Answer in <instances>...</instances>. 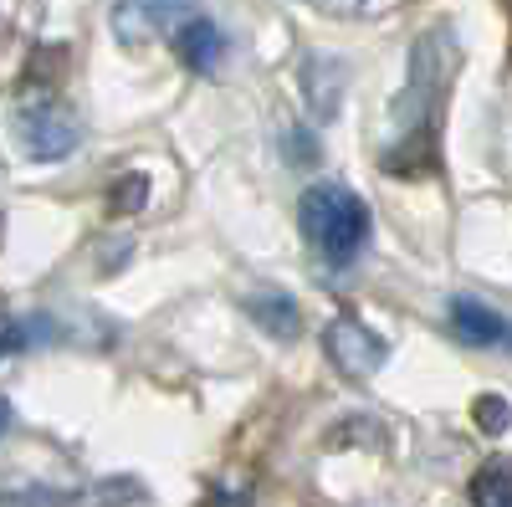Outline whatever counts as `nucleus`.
<instances>
[{
    "mask_svg": "<svg viewBox=\"0 0 512 507\" xmlns=\"http://www.w3.org/2000/svg\"><path fill=\"white\" fill-rule=\"evenodd\" d=\"M323 354L333 359V369L344 379H369L384 369V359H390V349H384V338L354 318V313H338L328 328H323Z\"/></svg>",
    "mask_w": 512,
    "mask_h": 507,
    "instance_id": "3",
    "label": "nucleus"
},
{
    "mask_svg": "<svg viewBox=\"0 0 512 507\" xmlns=\"http://www.w3.org/2000/svg\"><path fill=\"white\" fill-rule=\"evenodd\" d=\"M82 129H77V113L62 98H36L21 108V144L31 159H67L77 149Z\"/></svg>",
    "mask_w": 512,
    "mask_h": 507,
    "instance_id": "4",
    "label": "nucleus"
},
{
    "mask_svg": "<svg viewBox=\"0 0 512 507\" xmlns=\"http://www.w3.org/2000/svg\"><path fill=\"white\" fill-rule=\"evenodd\" d=\"M144 200H149V180L144 175H123V185H113V195H108V216L113 221L134 216V210H144Z\"/></svg>",
    "mask_w": 512,
    "mask_h": 507,
    "instance_id": "9",
    "label": "nucleus"
},
{
    "mask_svg": "<svg viewBox=\"0 0 512 507\" xmlns=\"http://www.w3.org/2000/svg\"><path fill=\"white\" fill-rule=\"evenodd\" d=\"M6 507H77V497L62 487H16L6 497Z\"/></svg>",
    "mask_w": 512,
    "mask_h": 507,
    "instance_id": "11",
    "label": "nucleus"
},
{
    "mask_svg": "<svg viewBox=\"0 0 512 507\" xmlns=\"http://www.w3.org/2000/svg\"><path fill=\"white\" fill-rule=\"evenodd\" d=\"M246 318L262 333H272V338H297V333H303V313H297V303L287 298V292H277V287L251 292V298H246Z\"/></svg>",
    "mask_w": 512,
    "mask_h": 507,
    "instance_id": "8",
    "label": "nucleus"
},
{
    "mask_svg": "<svg viewBox=\"0 0 512 507\" xmlns=\"http://www.w3.org/2000/svg\"><path fill=\"white\" fill-rule=\"evenodd\" d=\"M175 52H180V62L190 67V72H216L221 67V57H226V36H221V26L216 21H205V16H195V21H185L180 31H175Z\"/></svg>",
    "mask_w": 512,
    "mask_h": 507,
    "instance_id": "7",
    "label": "nucleus"
},
{
    "mask_svg": "<svg viewBox=\"0 0 512 507\" xmlns=\"http://www.w3.org/2000/svg\"><path fill=\"white\" fill-rule=\"evenodd\" d=\"M451 333L461 338V344H477V349L512 344V323L502 313H492L487 303L466 298V292H456V298H451Z\"/></svg>",
    "mask_w": 512,
    "mask_h": 507,
    "instance_id": "6",
    "label": "nucleus"
},
{
    "mask_svg": "<svg viewBox=\"0 0 512 507\" xmlns=\"http://www.w3.org/2000/svg\"><path fill=\"white\" fill-rule=\"evenodd\" d=\"M451 41L446 26L425 31L420 47L410 57V82H405V144L384 154V175H425V169H436V103H441V47Z\"/></svg>",
    "mask_w": 512,
    "mask_h": 507,
    "instance_id": "1",
    "label": "nucleus"
},
{
    "mask_svg": "<svg viewBox=\"0 0 512 507\" xmlns=\"http://www.w3.org/2000/svg\"><path fill=\"white\" fill-rule=\"evenodd\" d=\"M472 502H477V507H512V477H507L502 467L482 472V477L472 482Z\"/></svg>",
    "mask_w": 512,
    "mask_h": 507,
    "instance_id": "10",
    "label": "nucleus"
},
{
    "mask_svg": "<svg viewBox=\"0 0 512 507\" xmlns=\"http://www.w3.org/2000/svg\"><path fill=\"white\" fill-rule=\"evenodd\" d=\"M180 6H190V0H118L113 6V36L123 47H144V41H154L180 16Z\"/></svg>",
    "mask_w": 512,
    "mask_h": 507,
    "instance_id": "5",
    "label": "nucleus"
},
{
    "mask_svg": "<svg viewBox=\"0 0 512 507\" xmlns=\"http://www.w3.org/2000/svg\"><path fill=\"white\" fill-rule=\"evenodd\" d=\"M297 226H303V241L328 267H349L364 251L374 221H369V205L354 190L333 185V180H318V185L303 190V200H297Z\"/></svg>",
    "mask_w": 512,
    "mask_h": 507,
    "instance_id": "2",
    "label": "nucleus"
},
{
    "mask_svg": "<svg viewBox=\"0 0 512 507\" xmlns=\"http://www.w3.org/2000/svg\"><path fill=\"white\" fill-rule=\"evenodd\" d=\"M472 415H477V426H482L487 436H502V431L512 426V405H507L502 395H482V400L472 405Z\"/></svg>",
    "mask_w": 512,
    "mask_h": 507,
    "instance_id": "12",
    "label": "nucleus"
}]
</instances>
